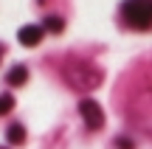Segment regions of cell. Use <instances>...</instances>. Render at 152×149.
<instances>
[{
    "label": "cell",
    "mask_w": 152,
    "mask_h": 149,
    "mask_svg": "<svg viewBox=\"0 0 152 149\" xmlns=\"http://www.w3.org/2000/svg\"><path fill=\"white\" fill-rule=\"evenodd\" d=\"M121 20L130 28L149 31L152 28V0H124L121 3Z\"/></svg>",
    "instance_id": "6da1fadb"
},
{
    "label": "cell",
    "mask_w": 152,
    "mask_h": 149,
    "mask_svg": "<svg viewBox=\"0 0 152 149\" xmlns=\"http://www.w3.org/2000/svg\"><path fill=\"white\" fill-rule=\"evenodd\" d=\"M79 113H82V118H85V124L90 129H102L104 127V113H102V104H99V101L82 99L79 101Z\"/></svg>",
    "instance_id": "7a4b0ae2"
},
{
    "label": "cell",
    "mask_w": 152,
    "mask_h": 149,
    "mask_svg": "<svg viewBox=\"0 0 152 149\" xmlns=\"http://www.w3.org/2000/svg\"><path fill=\"white\" fill-rule=\"evenodd\" d=\"M42 25H23L20 31H17V39H20L23 45H28V48H31V45H39L42 42Z\"/></svg>",
    "instance_id": "3957f363"
},
{
    "label": "cell",
    "mask_w": 152,
    "mask_h": 149,
    "mask_svg": "<svg viewBox=\"0 0 152 149\" xmlns=\"http://www.w3.org/2000/svg\"><path fill=\"white\" fill-rule=\"evenodd\" d=\"M6 82L11 84V87H20V84L28 82V68L26 65H14L9 73H6Z\"/></svg>",
    "instance_id": "277c9868"
},
{
    "label": "cell",
    "mask_w": 152,
    "mask_h": 149,
    "mask_svg": "<svg viewBox=\"0 0 152 149\" xmlns=\"http://www.w3.org/2000/svg\"><path fill=\"white\" fill-rule=\"evenodd\" d=\"M6 138H9V144H14V146L26 144V127H23V124H11L9 132H6Z\"/></svg>",
    "instance_id": "5b68a950"
},
{
    "label": "cell",
    "mask_w": 152,
    "mask_h": 149,
    "mask_svg": "<svg viewBox=\"0 0 152 149\" xmlns=\"http://www.w3.org/2000/svg\"><path fill=\"white\" fill-rule=\"evenodd\" d=\"M42 31H51V34H62L65 31V20L62 17H48L42 23Z\"/></svg>",
    "instance_id": "8992f818"
},
{
    "label": "cell",
    "mask_w": 152,
    "mask_h": 149,
    "mask_svg": "<svg viewBox=\"0 0 152 149\" xmlns=\"http://www.w3.org/2000/svg\"><path fill=\"white\" fill-rule=\"evenodd\" d=\"M14 110V96L11 93H0V116H6V113Z\"/></svg>",
    "instance_id": "52a82bcc"
},
{
    "label": "cell",
    "mask_w": 152,
    "mask_h": 149,
    "mask_svg": "<svg viewBox=\"0 0 152 149\" xmlns=\"http://www.w3.org/2000/svg\"><path fill=\"white\" fill-rule=\"evenodd\" d=\"M115 146L118 149H135V144H132L130 138H115Z\"/></svg>",
    "instance_id": "ba28073f"
},
{
    "label": "cell",
    "mask_w": 152,
    "mask_h": 149,
    "mask_svg": "<svg viewBox=\"0 0 152 149\" xmlns=\"http://www.w3.org/2000/svg\"><path fill=\"white\" fill-rule=\"evenodd\" d=\"M3 54H6V45H3V42H0V59H3Z\"/></svg>",
    "instance_id": "9c48e42d"
},
{
    "label": "cell",
    "mask_w": 152,
    "mask_h": 149,
    "mask_svg": "<svg viewBox=\"0 0 152 149\" xmlns=\"http://www.w3.org/2000/svg\"><path fill=\"white\" fill-rule=\"evenodd\" d=\"M0 149H6V146H0Z\"/></svg>",
    "instance_id": "30bf717a"
}]
</instances>
